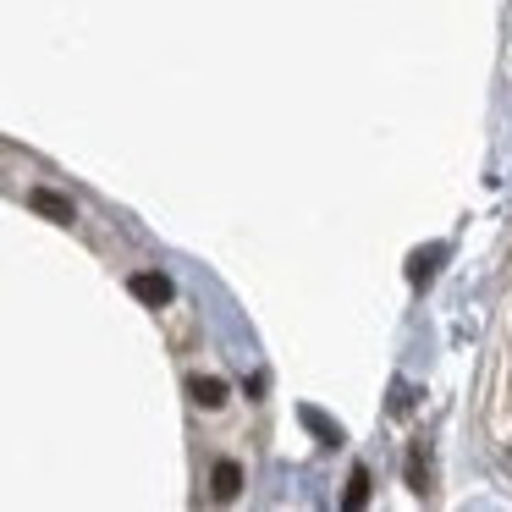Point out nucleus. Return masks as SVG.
<instances>
[{"instance_id": "f257e3e1", "label": "nucleus", "mask_w": 512, "mask_h": 512, "mask_svg": "<svg viewBox=\"0 0 512 512\" xmlns=\"http://www.w3.org/2000/svg\"><path fill=\"white\" fill-rule=\"evenodd\" d=\"M28 210L45 215V221H56V226H72V221H78V204L61 199V193H50V188H34V193H28Z\"/></svg>"}, {"instance_id": "f03ea898", "label": "nucleus", "mask_w": 512, "mask_h": 512, "mask_svg": "<svg viewBox=\"0 0 512 512\" xmlns=\"http://www.w3.org/2000/svg\"><path fill=\"white\" fill-rule=\"evenodd\" d=\"M127 292H133L138 303H149V309H160V303H171V281L160 276V270H138V276L127 281Z\"/></svg>"}, {"instance_id": "7ed1b4c3", "label": "nucleus", "mask_w": 512, "mask_h": 512, "mask_svg": "<svg viewBox=\"0 0 512 512\" xmlns=\"http://www.w3.org/2000/svg\"><path fill=\"white\" fill-rule=\"evenodd\" d=\"M188 397L199 402V408H221V402H226V380L221 375H193L188 380Z\"/></svg>"}, {"instance_id": "20e7f679", "label": "nucleus", "mask_w": 512, "mask_h": 512, "mask_svg": "<svg viewBox=\"0 0 512 512\" xmlns=\"http://www.w3.org/2000/svg\"><path fill=\"white\" fill-rule=\"evenodd\" d=\"M210 485H215V496H221V501H232L237 490H243V468H237L232 457H221V463H215V474H210Z\"/></svg>"}, {"instance_id": "39448f33", "label": "nucleus", "mask_w": 512, "mask_h": 512, "mask_svg": "<svg viewBox=\"0 0 512 512\" xmlns=\"http://www.w3.org/2000/svg\"><path fill=\"white\" fill-rule=\"evenodd\" d=\"M298 419H303V424H309V430H314V435H320V441H325V446H342V424H331V419H325V413H320V408H314V402H303V408H298Z\"/></svg>"}, {"instance_id": "423d86ee", "label": "nucleus", "mask_w": 512, "mask_h": 512, "mask_svg": "<svg viewBox=\"0 0 512 512\" xmlns=\"http://www.w3.org/2000/svg\"><path fill=\"white\" fill-rule=\"evenodd\" d=\"M441 254H446V248H419V254L408 259V281H413V287H424V281L435 276V265H441Z\"/></svg>"}, {"instance_id": "0eeeda50", "label": "nucleus", "mask_w": 512, "mask_h": 512, "mask_svg": "<svg viewBox=\"0 0 512 512\" xmlns=\"http://www.w3.org/2000/svg\"><path fill=\"white\" fill-rule=\"evenodd\" d=\"M369 501V468H353V479H347V512H358Z\"/></svg>"}, {"instance_id": "6e6552de", "label": "nucleus", "mask_w": 512, "mask_h": 512, "mask_svg": "<svg viewBox=\"0 0 512 512\" xmlns=\"http://www.w3.org/2000/svg\"><path fill=\"white\" fill-rule=\"evenodd\" d=\"M408 485H413V496H424V490H430V479H424V463H419V452L408 457Z\"/></svg>"}, {"instance_id": "1a4fd4ad", "label": "nucleus", "mask_w": 512, "mask_h": 512, "mask_svg": "<svg viewBox=\"0 0 512 512\" xmlns=\"http://www.w3.org/2000/svg\"><path fill=\"white\" fill-rule=\"evenodd\" d=\"M507 457H512V452H507Z\"/></svg>"}]
</instances>
